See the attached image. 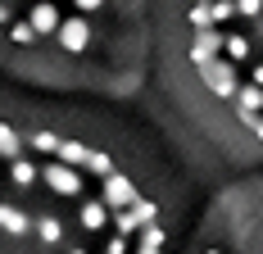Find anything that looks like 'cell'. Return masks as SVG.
<instances>
[{"label": "cell", "mask_w": 263, "mask_h": 254, "mask_svg": "<svg viewBox=\"0 0 263 254\" xmlns=\"http://www.w3.org/2000/svg\"><path fill=\"white\" fill-rule=\"evenodd\" d=\"M186 27L204 91L263 146V0H191Z\"/></svg>", "instance_id": "1"}, {"label": "cell", "mask_w": 263, "mask_h": 254, "mask_svg": "<svg viewBox=\"0 0 263 254\" xmlns=\"http://www.w3.org/2000/svg\"><path fill=\"white\" fill-rule=\"evenodd\" d=\"M200 254H263V204H250L236 218V241H209Z\"/></svg>", "instance_id": "2"}, {"label": "cell", "mask_w": 263, "mask_h": 254, "mask_svg": "<svg viewBox=\"0 0 263 254\" xmlns=\"http://www.w3.org/2000/svg\"><path fill=\"white\" fill-rule=\"evenodd\" d=\"M54 41H59L64 55H86L91 50V19H86V14H68Z\"/></svg>", "instance_id": "3"}]
</instances>
